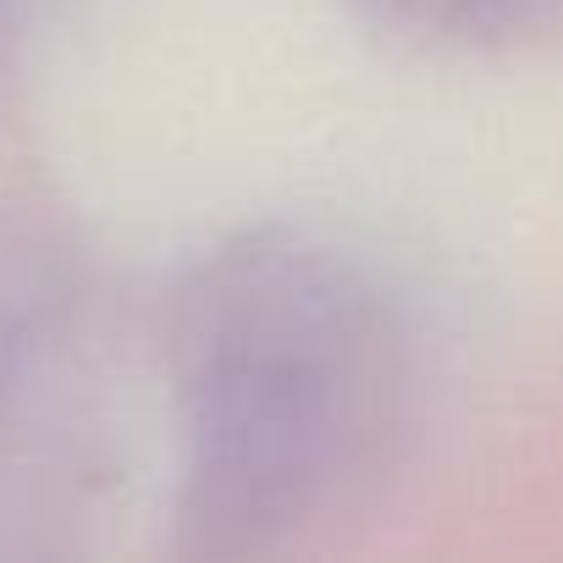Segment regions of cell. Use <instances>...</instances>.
I'll use <instances>...</instances> for the list:
<instances>
[{"label": "cell", "instance_id": "obj_1", "mask_svg": "<svg viewBox=\"0 0 563 563\" xmlns=\"http://www.w3.org/2000/svg\"><path fill=\"white\" fill-rule=\"evenodd\" d=\"M177 387L188 552L249 558L387 475L415 365L393 299L354 260L299 232H243L183 288Z\"/></svg>", "mask_w": 563, "mask_h": 563}]
</instances>
